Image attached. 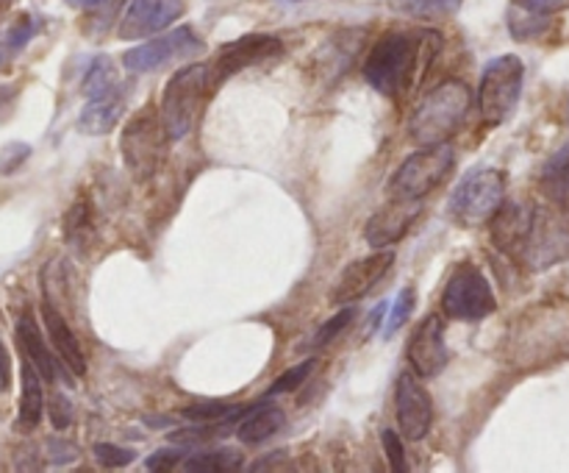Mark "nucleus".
<instances>
[{"label":"nucleus","instance_id":"obj_1","mask_svg":"<svg viewBox=\"0 0 569 473\" xmlns=\"http://www.w3.org/2000/svg\"><path fill=\"white\" fill-rule=\"evenodd\" d=\"M439 33H406L389 31L372 45L365 61V81L383 98H403L417 78H422V67L437 56Z\"/></svg>","mask_w":569,"mask_h":473},{"label":"nucleus","instance_id":"obj_2","mask_svg":"<svg viewBox=\"0 0 569 473\" xmlns=\"http://www.w3.org/2000/svg\"><path fill=\"white\" fill-rule=\"evenodd\" d=\"M470 89L461 81H445L420 100L409 120V134L417 145H442L461 131L470 115Z\"/></svg>","mask_w":569,"mask_h":473},{"label":"nucleus","instance_id":"obj_3","mask_svg":"<svg viewBox=\"0 0 569 473\" xmlns=\"http://www.w3.org/2000/svg\"><path fill=\"white\" fill-rule=\"evenodd\" d=\"M211 89H214V81H211L209 65H187L167 81L159 109L170 139H183L198 126Z\"/></svg>","mask_w":569,"mask_h":473},{"label":"nucleus","instance_id":"obj_4","mask_svg":"<svg viewBox=\"0 0 569 473\" xmlns=\"http://www.w3.org/2000/svg\"><path fill=\"white\" fill-rule=\"evenodd\" d=\"M167 142H172V139L167 134L164 120H161V109H156L153 104H144L142 109L133 111L120 134V154L128 173L137 181L153 176L164 161Z\"/></svg>","mask_w":569,"mask_h":473},{"label":"nucleus","instance_id":"obj_5","mask_svg":"<svg viewBox=\"0 0 569 473\" xmlns=\"http://www.w3.org/2000/svg\"><path fill=\"white\" fill-rule=\"evenodd\" d=\"M83 95H87V104L78 117L81 131L94 134V137L109 134L126 111V83L120 81L117 67L106 56H98L89 65L87 76H83Z\"/></svg>","mask_w":569,"mask_h":473},{"label":"nucleus","instance_id":"obj_6","mask_svg":"<svg viewBox=\"0 0 569 473\" xmlns=\"http://www.w3.org/2000/svg\"><path fill=\"white\" fill-rule=\"evenodd\" d=\"M509 178L498 167H478L470 176L461 178L456 193L450 195V215L461 226H483L498 215L506 204Z\"/></svg>","mask_w":569,"mask_h":473},{"label":"nucleus","instance_id":"obj_7","mask_svg":"<svg viewBox=\"0 0 569 473\" xmlns=\"http://www.w3.org/2000/svg\"><path fill=\"white\" fill-rule=\"evenodd\" d=\"M522 81H526V65L515 53L498 56L483 67L478 104H481V115L489 126H503L515 115L522 95Z\"/></svg>","mask_w":569,"mask_h":473},{"label":"nucleus","instance_id":"obj_8","mask_svg":"<svg viewBox=\"0 0 569 473\" xmlns=\"http://www.w3.org/2000/svg\"><path fill=\"white\" fill-rule=\"evenodd\" d=\"M453 167L456 154L448 142L426 145V148L411 154L398 167V173L392 176V184H389V193L406 200H420L426 195H431L439 184H445V178L450 176Z\"/></svg>","mask_w":569,"mask_h":473},{"label":"nucleus","instance_id":"obj_9","mask_svg":"<svg viewBox=\"0 0 569 473\" xmlns=\"http://www.w3.org/2000/svg\"><path fill=\"white\" fill-rule=\"evenodd\" d=\"M498 309V298L492 293V284L483 276L481 267L465 262L448 278V287L442 293V312L453 321H483Z\"/></svg>","mask_w":569,"mask_h":473},{"label":"nucleus","instance_id":"obj_10","mask_svg":"<svg viewBox=\"0 0 569 473\" xmlns=\"http://www.w3.org/2000/svg\"><path fill=\"white\" fill-rule=\"evenodd\" d=\"M206 50L203 39L192 31L189 26L176 28V31L156 37L150 42L131 48L122 56V65L131 72H156L167 65H176L181 59H194Z\"/></svg>","mask_w":569,"mask_h":473},{"label":"nucleus","instance_id":"obj_11","mask_svg":"<svg viewBox=\"0 0 569 473\" xmlns=\"http://www.w3.org/2000/svg\"><path fill=\"white\" fill-rule=\"evenodd\" d=\"M281 53L283 42L278 37H272V33H248V37H239L217 50V59L209 65L211 81H214V87H220V83L226 81V78H231L233 72L248 70V67L270 61Z\"/></svg>","mask_w":569,"mask_h":473},{"label":"nucleus","instance_id":"obj_12","mask_svg":"<svg viewBox=\"0 0 569 473\" xmlns=\"http://www.w3.org/2000/svg\"><path fill=\"white\" fill-rule=\"evenodd\" d=\"M395 412H398L400 437L420 443L433 423V404L428 390L422 387L420 378L411 371L400 373L395 382Z\"/></svg>","mask_w":569,"mask_h":473},{"label":"nucleus","instance_id":"obj_13","mask_svg":"<svg viewBox=\"0 0 569 473\" xmlns=\"http://www.w3.org/2000/svg\"><path fill=\"white\" fill-rule=\"evenodd\" d=\"M392 250H376V254L350 262V265L339 273L337 284H333V289L328 293V298H331L333 306L356 304V300L365 298L372 287H378V284L383 282V276L392 270Z\"/></svg>","mask_w":569,"mask_h":473},{"label":"nucleus","instance_id":"obj_14","mask_svg":"<svg viewBox=\"0 0 569 473\" xmlns=\"http://www.w3.org/2000/svg\"><path fill=\"white\" fill-rule=\"evenodd\" d=\"M187 11L183 0H131L117 26L120 39H144L170 28Z\"/></svg>","mask_w":569,"mask_h":473},{"label":"nucleus","instance_id":"obj_15","mask_svg":"<svg viewBox=\"0 0 569 473\" xmlns=\"http://www.w3.org/2000/svg\"><path fill=\"white\" fill-rule=\"evenodd\" d=\"M406 354H409V362L411 367H415V373H420V376H437V373H442L450 359L448 343H445L442 317L439 315L422 317L420 326L411 332Z\"/></svg>","mask_w":569,"mask_h":473},{"label":"nucleus","instance_id":"obj_16","mask_svg":"<svg viewBox=\"0 0 569 473\" xmlns=\"http://www.w3.org/2000/svg\"><path fill=\"white\" fill-rule=\"evenodd\" d=\"M417 217H420V200H406L392 195V200L370 217L365 228V239L372 248H387V245L400 243L409 234V228L415 226Z\"/></svg>","mask_w":569,"mask_h":473},{"label":"nucleus","instance_id":"obj_17","mask_svg":"<svg viewBox=\"0 0 569 473\" xmlns=\"http://www.w3.org/2000/svg\"><path fill=\"white\" fill-rule=\"evenodd\" d=\"M492 239L500 250L506 254L522 256L528 248V239H531L533 223H537V209L522 200H511L498 209V215L492 217Z\"/></svg>","mask_w":569,"mask_h":473},{"label":"nucleus","instance_id":"obj_18","mask_svg":"<svg viewBox=\"0 0 569 473\" xmlns=\"http://www.w3.org/2000/svg\"><path fill=\"white\" fill-rule=\"evenodd\" d=\"M42 321L44 328H48L50 345H53V351L59 354V359L64 362L67 371H70L72 376H83V373H87V356H83L81 343H78L76 332H72L70 323L64 321V315H61L50 300L42 304Z\"/></svg>","mask_w":569,"mask_h":473},{"label":"nucleus","instance_id":"obj_19","mask_svg":"<svg viewBox=\"0 0 569 473\" xmlns=\"http://www.w3.org/2000/svg\"><path fill=\"white\" fill-rule=\"evenodd\" d=\"M17 339H20L22 345V354L33 362V367L42 373V378L56 382V378H59V365H56L53 359V351H50L48 343L42 339V332H39L31 312H22L20 321H17Z\"/></svg>","mask_w":569,"mask_h":473},{"label":"nucleus","instance_id":"obj_20","mask_svg":"<svg viewBox=\"0 0 569 473\" xmlns=\"http://www.w3.org/2000/svg\"><path fill=\"white\" fill-rule=\"evenodd\" d=\"M42 406H44V393H42V373L33 367V362H22V393H20V428H33L42 421Z\"/></svg>","mask_w":569,"mask_h":473},{"label":"nucleus","instance_id":"obj_21","mask_svg":"<svg viewBox=\"0 0 569 473\" xmlns=\"http://www.w3.org/2000/svg\"><path fill=\"white\" fill-rule=\"evenodd\" d=\"M283 426V412L278 406H256L248 412V417H242L237 428V437L244 445H259L264 440H270L278 428Z\"/></svg>","mask_w":569,"mask_h":473},{"label":"nucleus","instance_id":"obj_22","mask_svg":"<svg viewBox=\"0 0 569 473\" xmlns=\"http://www.w3.org/2000/svg\"><path fill=\"white\" fill-rule=\"evenodd\" d=\"M39 20L31 14H20L11 26L0 28V72L26 50V45L37 37Z\"/></svg>","mask_w":569,"mask_h":473},{"label":"nucleus","instance_id":"obj_23","mask_svg":"<svg viewBox=\"0 0 569 473\" xmlns=\"http://www.w3.org/2000/svg\"><path fill=\"white\" fill-rule=\"evenodd\" d=\"M539 184H542V193L548 195L550 200L569 206V142L561 145V148L550 156Z\"/></svg>","mask_w":569,"mask_h":473},{"label":"nucleus","instance_id":"obj_24","mask_svg":"<svg viewBox=\"0 0 569 473\" xmlns=\"http://www.w3.org/2000/svg\"><path fill=\"white\" fill-rule=\"evenodd\" d=\"M242 451L237 449H217L206 451V454H194L183 462V471H200V473H228L242 467Z\"/></svg>","mask_w":569,"mask_h":473},{"label":"nucleus","instance_id":"obj_25","mask_svg":"<svg viewBox=\"0 0 569 473\" xmlns=\"http://www.w3.org/2000/svg\"><path fill=\"white\" fill-rule=\"evenodd\" d=\"M398 14L415 17V20H442L459 11L465 0H389Z\"/></svg>","mask_w":569,"mask_h":473},{"label":"nucleus","instance_id":"obj_26","mask_svg":"<svg viewBox=\"0 0 569 473\" xmlns=\"http://www.w3.org/2000/svg\"><path fill=\"white\" fill-rule=\"evenodd\" d=\"M92 206H89L87 195H81V198L70 206V211H67L64 234L72 245H83V248H87V237H92Z\"/></svg>","mask_w":569,"mask_h":473},{"label":"nucleus","instance_id":"obj_27","mask_svg":"<svg viewBox=\"0 0 569 473\" xmlns=\"http://www.w3.org/2000/svg\"><path fill=\"white\" fill-rule=\"evenodd\" d=\"M415 312V287H403L398 293V298H395L392 309H389V321H387V337H392L395 332H398L400 326H403L406 321H409V315Z\"/></svg>","mask_w":569,"mask_h":473},{"label":"nucleus","instance_id":"obj_28","mask_svg":"<svg viewBox=\"0 0 569 473\" xmlns=\"http://www.w3.org/2000/svg\"><path fill=\"white\" fill-rule=\"evenodd\" d=\"M353 317H356V309H342L339 315H333L331 321L322 323L320 332H317L315 339H311V345H315V348H326V345H331L333 339L348 328V323L353 321Z\"/></svg>","mask_w":569,"mask_h":473},{"label":"nucleus","instance_id":"obj_29","mask_svg":"<svg viewBox=\"0 0 569 473\" xmlns=\"http://www.w3.org/2000/svg\"><path fill=\"white\" fill-rule=\"evenodd\" d=\"M239 412V406H228V404H217V401H211V404H194V406H187V410L181 412L183 417H189V421H220V417H233Z\"/></svg>","mask_w":569,"mask_h":473},{"label":"nucleus","instance_id":"obj_30","mask_svg":"<svg viewBox=\"0 0 569 473\" xmlns=\"http://www.w3.org/2000/svg\"><path fill=\"white\" fill-rule=\"evenodd\" d=\"M315 365H317V362H315V359H309V362H303V365H298V367H292V371L283 373L281 378H276V382H272L270 395L295 393V390H298L300 384H303L306 378H309V373L315 371Z\"/></svg>","mask_w":569,"mask_h":473},{"label":"nucleus","instance_id":"obj_31","mask_svg":"<svg viewBox=\"0 0 569 473\" xmlns=\"http://www.w3.org/2000/svg\"><path fill=\"white\" fill-rule=\"evenodd\" d=\"M94 456H98V462L103 467H122L131 460H137V451L122 449V445L114 443H98L94 445Z\"/></svg>","mask_w":569,"mask_h":473},{"label":"nucleus","instance_id":"obj_32","mask_svg":"<svg viewBox=\"0 0 569 473\" xmlns=\"http://www.w3.org/2000/svg\"><path fill=\"white\" fill-rule=\"evenodd\" d=\"M183 460V451L176 449V445H170V449H159L156 454L148 456V471H172V467L181 465Z\"/></svg>","mask_w":569,"mask_h":473},{"label":"nucleus","instance_id":"obj_33","mask_svg":"<svg viewBox=\"0 0 569 473\" xmlns=\"http://www.w3.org/2000/svg\"><path fill=\"white\" fill-rule=\"evenodd\" d=\"M383 449H387L389 467H392V471H406L403 445H400V437L392 432V428H387V432H383Z\"/></svg>","mask_w":569,"mask_h":473},{"label":"nucleus","instance_id":"obj_34","mask_svg":"<svg viewBox=\"0 0 569 473\" xmlns=\"http://www.w3.org/2000/svg\"><path fill=\"white\" fill-rule=\"evenodd\" d=\"M50 423H53V428H59V432L72 423V406L64 395H53V401H50Z\"/></svg>","mask_w":569,"mask_h":473},{"label":"nucleus","instance_id":"obj_35","mask_svg":"<svg viewBox=\"0 0 569 473\" xmlns=\"http://www.w3.org/2000/svg\"><path fill=\"white\" fill-rule=\"evenodd\" d=\"M517 6L531 14H556V11L569 9V0H517Z\"/></svg>","mask_w":569,"mask_h":473},{"label":"nucleus","instance_id":"obj_36","mask_svg":"<svg viewBox=\"0 0 569 473\" xmlns=\"http://www.w3.org/2000/svg\"><path fill=\"white\" fill-rule=\"evenodd\" d=\"M9 387H11V359L6 345L0 343V393H6Z\"/></svg>","mask_w":569,"mask_h":473},{"label":"nucleus","instance_id":"obj_37","mask_svg":"<svg viewBox=\"0 0 569 473\" xmlns=\"http://www.w3.org/2000/svg\"><path fill=\"white\" fill-rule=\"evenodd\" d=\"M14 98H17V87H6V83H0V120L9 115Z\"/></svg>","mask_w":569,"mask_h":473},{"label":"nucleus","instance_id":"obj_38","mask_svg":"<svg viewBox=\"0 0 569 473\" xmlns=\"http://www.w3.org/2000/svg\"><path fill=\"white\" fill-rule=\"evenodd\" d=\"M67 3H70L72 9H98V6H103L106 0H67Z\"/></svg>","mask_w":569,"mask_h":473},{"label":"nucleus","instance_id":"obj_39","mask_svg":"<svg viewBox=\"0 0 569 473\" xmlns=\"http://www.w3.org/2000/svg\"><path fill=\"white\" fill-rule=\"evenodd\" d=\"M283 3H300V0H283Z\"/></svg>","mask_w":569,"mask_h":473}]
</instances>
